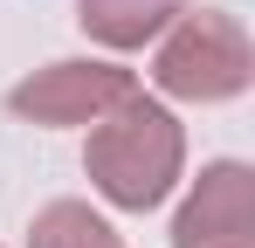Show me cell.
Segmentation results:
<instances>
[{
  "instance_id": "6da1fadb",
  "label": "cell",
  "mask_w": 255,
  "mask_h": 248,
  "mask_svg": "<svg viewBox=\"0 0 255 248\" xmlns=\"http://www.w3.org/2000/svg\"><path fill=\"white\" fill-rule=\"evenodd\" d=\"M83 172L97 186V200H111L118 214H152L172 200V186L186 172V131L159 97L131 90L118 111H104L90 124Z\"/></svg>"
},
{
  "instance_id": "7a4b0ae2",
  "label": "cell",
  "mask_w": 255,
  "mask_h": 248,
  "mask_svg": "<svg viewBox=\"0 0 255 248\" xmlns=\"http://www.w3.org/2000/svg\"><path fill=\"white\" fill-rule=\"evenodd\" d=\"M152 83L172 104H228L255 83V41L228 7H186L152 41Z\"/></svg>"
},
{
  "instance_id": "3957f363",
  "label": "cell",
  "mask_w": 255,
  "mask_h": 248,
  "mask_svg": "<svg viewBox=\"0 0 255 248\" xmlns=\"http://www.w3.org/2000/svg\"><path fill=\"white\" fill-rule=\"evenodd\" d=\"M138 76L118 62H97V55H69V62H48L35 76H21L7 90V111L21 124H42V131H69V124H97L104 111H118Z\"/></svg>"
},
{
  "instance_id": "277c9868",
  "label": "cell",
  "mask_w": 255,
  "mask_h": 248,
  "mask_svg": "<svg viewBox=\"0 0 255 248\" xmlns=\"http://www.w3.org/2000/svg\"><path fill=\"white\" fill-rule=\"evenodd\" d=\"M172 248H255L249 165L242 159L200 165V179L186 186V200H179V214H172Z\"/></svg>"
},
{
  "instance_id": "5b68a950",
  "label": "cell",
  "mask_w": 255,
  "mask_h": 248,
  "mask_svg": "<svg viewBox=\"0 0 255 248\" xmlns=\"http://www.w3.org/2000/svg\"><path fill=\"white\" fill-rule=\"evenodd\" d=\"M186 7L193 0H76V21H83V35L97 48L131 55V48H152Z\"/></svg>"
},
{
  "instance_id": "8992f818",
  "label": "cell",
  "mask_w": 255,
  "mask_h": 248,
  "mask_svg": "<svg viewBox=\"0 0 255 248\" xmlns=\"http://www.w3.org/2000/svg\"><path fill=\"white\" fill-rule=\"evenodd\" d=\"M28 248H125V235L90 200H48L28 221Z\"/></svg>"
}]
</instances>
